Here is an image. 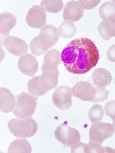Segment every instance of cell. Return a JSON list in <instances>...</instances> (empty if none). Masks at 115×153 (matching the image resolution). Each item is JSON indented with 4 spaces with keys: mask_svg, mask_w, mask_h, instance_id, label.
Masks as SVG:
<instances>
[{
    "mask_svg": "<svg viewBox=\"0 0 115 153\" xmlns=\"http://www.w3.org/2000/svg\"><path fill=\"white\" fill-rule=\"evenodd\" d=\"M61 57L66 70L74 74H82L96 66L99 55L93 42L83 38L68 44L62 51Z\"/></svg>",
    "mask_w": 115,
    "mask_h": 153,
    "instance_id": "cell-1",
    "label": "cell"
},
{
    "mask_svg": "<svg viewBox=\"0 0 115 153\" xmlns=\"http://www.w3.org/2000/svg\"><path fill=\"white\" fill-rule=\"evenodd\" d=\"M59 38L57 28L52 25H46L41 29L39 34L32 40L29 48L35 55H42L53 46Z\"/></svg>",
    "mask_w": 115,
    "mask_h": 153,
    "instance_id": "cell-2",
    "label": "cell"
},
{
    "mask_svg": "<svg viewBox=\"0 0 115 153\" xmlns=\"http://www.w3.org/2000/svg\"><path fill=\"white\" fill-rule=\"evenodd\" d=\"M7 125L10 132L18 138L31 137L36 133L38 129L36 122L32 118H14L8 122Z\"/></svg>",
    "mask_w": 115,
    "mask_h": 153,
    "instance_id": "cell-3",
    "label": "cell"
},
{
    "mask_svg": "<svg viewBox=\"0 0 115 153\" xmlns=\"http://www.w3.org/2000/svg\"><path fill=\"white\" fill-rule=\"evenodd\" d=\"M37 99V97L28 93L22 92L17 96L14 114L21 119L31 117L36 109Z\"/></svg>",
    "mask_w": 115,
    "mask_h": 153,
    "instance_id": "cell-4",
    "label": "cell"
},
{
    "mask_svg": "<svg viewBox=\"0 0 115 153\" xmlns=\"http://www.w3.org/2000/svg\"><path fill=\"white\" fill-rule=\"evenodd\" d=\"M115 130L110 123L101 121L93 123L89 130V141L102 144L103 142L112 137Z\"/></svg>",
    "mask_w": 115,
    "mask_h": 153,
    "instance_id": "cell-5",
    "label": "cell"
},
{
    "mask_svg": "<svg viewBox=\"0 0 115 153\" xmlns=\"http://www.w3.org/2000/svg\"><path fill=\"white\" fill-rule=\"evenodd\" d=\"M54 134L56 139L66 147L72 146L79 142L80 139L79 132L65 123L57 127Z\"/></svg>",
    "mask_w": 115,
    "mask_h": 153,
    "instance_id": "cell-6",
    "label": "cell"
},
{
    "mask_svg": "<svg viewBox=\"0 0 115 153\" xmlns=\"http://www.w3.org/2000/svg\"><path fill=\"white\" fill-rule=\"evenodd\" d=\"M72 88L66 85L57 88L53 94L52 99L54 104L61 110L69 109L72 104Z\"/></svg>",
    "mask_w": 115,
    "mask_h": 153,
    "instance_id": "cell-7",
    "label": "cell"
},
{
    "mask_svg": "<svg viewBox=\"0 0 115 153\" xmlns=\"http://www.w3.org/2000/svg\"><path fill=\"white\" fill-rule=\"evenodd\" d=\"M46 11L44 7L33 5L27 12L26 21L30 27L40 28L46 24Z\"/></svg>",
    "mask_w": 115,
    "mask_h": 153,
    "instance_id": "cell-8",
    "label": "cell"
},
{
    "mask_svg": "<svg viewBox=\"0 0 115 153\" xmlns=\"http://www.w3.org/2000/svg\"><path fill=\"white\" fill-rule=\"evenodd\" d=\"M73 96L85 101H91L95 98L96 89L93 85L86 81L79 82L72 88Z\"/></svg>",
    "mask_w": 115,
    "mask_h": 153,
    "instance_id": "cell-9",
    "label": "cell"
},
{
    "mask_svg": "<svg viewBox=\"0 0 115 153\" xmlns=\"http://www.w3.org/2000/svg\"><path fill=\"white\" fill-rule=\"evenodd\" d=\"M3 44L8 51L18 56L24 55L28 50V46L22 39L14 36H8L3 40Z\"/></svg>",
    "mask_w": 115,
    "mask_h": 153,
    "instance_id": "cell-10",
    "label": "cell"
},
{
    "mask_svg": "<svg viewBox=\"0 0 115 153\" xmlns=\"http://www.w3.org/2000/svg\"><path fill=\"white\" fill-rule=\"evenodd\" d=\"M18 66L23 74L29 76H33L38 70V63L36 58L29 53L19 58Z\"/></svg>",
    "mask_w": 115,
    "mask_h": 153,
    "instance_id": "cell-11",
    "label": "cell"
},
{
    "mask_svg": "<svg viewBox=\"0 0 115 153\" xmlns=\"http://www.w3.org/2000/svg\"><path fill=\"white\" fill-rule=\"evenodd\" d=\"M84 9L79 2H68L64 9L63 16L64 20L75 22L80 20L83 15Z\"/></svg>",
    "mask_w": 115,
    "mask_h": 153,
    "instance_id": "cell-12",
    "label": "cell"
},
{
    "mask_svg": "<svg viewBox=\"0 0 115 153\" xmlns=\"http://www.w3.org/2000/svg\"><path fill=\"white\" fill-rule=\"evenodd\" d=\"M16 98L10 91L4 87L0 89V108L1 111L8 113L15 106Z\"/></svg>",
    "mask_w": 115,
    "mask_h": 153,
    "instance_id": "cell-13",
    "label": "cell"
},
{
    "mask_svg": "<svg viewBox=\"0 0 115 153\" xmlns=\"http://www.w3.org/2000/svg\"><path fill=\"white\" fill-rule=\"evenodd\" d=\"M92 82L95 87H105L109 85L112 76L110 72L103 68H98L95 69L92 75Z\"/></svg>",
    "mask_w": 115,
    "mask_h": 153,
    "instance_id": "cell-14",
    "label": "cell"
},
{
    "mask_svg": "<svg viewBox=\"0 0 115 153\" xmlns=\"http://www.w3.org/2000/svg\"><path fill=\"white\" fill-rule=\"evenodd\" d=\"M17 20L12 13L4 12L0 15V33L2 35L9 36L11 30L16 25Z\"/></svg>",
    "mask_w": 115,
    "mask_h": 153,
    "instance_id": "cell-15",
    "label": "cell"
},
{
    "mask_svg": "<svg viewBox=\"0 0 115 153\" xmlns=\"http://www.w3.org/2000/svg\"><path fill=\"white\" fill-rule=\"evenodd\" d=\"M31 146L28 141L24 139H16L10 144L8 148V153H31Z\"/></svg>",
    "mask_w": 115,
    "mask_h": 153,
    "instance_id": "cell-16",
    "label": "cell"
},
{
    "mask_svg": "<svg viewBox=\"0 0 115 153\" xmlns=\"http://www.w3.org/2000/svg\"><path fill=\"white\" fill-rule=\"evenodd\" d=\"M99 12L102 20L110 21L115 17V4L110 1L105 2L99 8Z\"/></svg>",
    "mask_w": 115,
    "mask_h": 153,
    "instance_id": "cell-17",
    "label": "cell"
},
{
    "mask_svg": "<svg viewBox=\"0 0 115 153\" xmlns=\"http://www.w3.org/2000/svg\"><path fill=\"white\" fill-rule=\"evenodd\" d=\"M76 29L74 24L72 21H65L62 22L58 29L59 35L66 38H70L75 35Z\"/></svg>",
    "mask_w": 115,
    "mask_h": 153,
    "instance_id": "cell-18",
    "label": "cell"
},
{
    "mask_svg": "<svg viewBox=\"0 0 115 153\" xmlns=\"http://www.w3.org/2000/svg\"><path fill=\"white\" fill-rule=\"evenodd\" d=\"M40 5L45 7L48 12L56 13L61 11L64 4L62 0H42Z\"/></svg>",
    "mask_w": 115,
    "mask_h": 153,
    "instance_id": "cell-19",
    "label": "cell"
},
{
    "mask_svg": "<svg viewBox=\"0 0 115 153\" xmlns=\"http://www.w3.org/2000/svg\"><path fill=\"white\" fill-rule=\"evenodd\" d=\"M104 110L100 105L96 104L93 105L88 111L89 118L93 123L101 121L104 115Z\"/></svg>",
    "mask_w": 115,
    "mask_h": 153,
    "instance_id": "cell-20",
    "label": "cell"
},
{
    "mask_svg": "<svg viewBox=\"0 0 115 153\" xmlns=\"http://www.w3.org/2000/svg\"><path fill=\"white\" fill-rule=\"evenodd\" d=\"M97 28L100 36L104 40H108L113 36L109 21H103L101 22Z\"/></svg>",
    "mask_w": 115,
    "mask_h": 153,
    "instance_id": "cell-21",
    "label": "cell"
},
{
    "mask_svg": "<svg viewBox=\"0 0 115 153\" xmlns=\"http://www.w3.org/2000/svg\"><path fill=\"white\" fill-rule=\"evenodd\" d=\"M95 88L96 91V96L94 99L92 101V102L96 103H98L99 101L102 102L108 99L110 93L109 91L107 90L105 87H95Z\"/></svg>",
    "mask_w": 115,
    "mask_h": 153,
    "instance_id": "cell-22",
    "label": "cell"
},
{
    "mask_svg": "<svg viewBox=\"0 0 115 153\" xmlns=\"http://www.w3.org/2000/svg\"><path fill=\"white\" fill-rule=\"evenodd\" d=\"M106 115L112 119L115 116V100L108 102L104 106Z\"/></svg>",
    "mask_w": 115,
    "mask_h": 153,
    "instance_id": "cell-23",
    "label": "cell"
},
{
    "mask_svg": "<svg viewBox=\"0 0 115 153\" xmlns=\"http://www.w3.org/2000/svg\"><path fill=\"white\" fill-rule=\"evenodd\" d=\"M84 9H91L95 7L101 1V0H79Z\"/></svg>",
    "mask_w": 115,
    "mask_h": 153,
    "instance_id": "cell-24",
    "label": "cell"
},
{
    "mask_svg": "<svg viewBox=\"0 0 115 153\" xmlns=\"http://www.w3.org/2000/svg\"><path fill=\"white\" fill-rule=\"evenodd\" d=\"M87 144L80 142L72 146L71 148V153H85Z\"/></svg>",
    "mask_w": 115,
    "mask_h": 153,
    "instance_id": "cell-25",
    "label": "cell"
},
{
    "mask_svg": "<svg viewBox=\"0 0 115 153\" xmlns=\"http://www.w3.org/2000/svg\"><path fill=\"white\" fill-rule=\"evenodd\" d=\"M106 55L109 60L115 62V44L109 47L107 50Z\"/></svg>",
    "mask_w": 115,
    "mask_h": 153,
    "instance_id": "cell-26",
    "label": "cell"
},
{
    "mask_svg": "<svg viewBox=\"0 0 115 153\" xmlns=\"http://www.w3.org/2000/svg\"><path fill=\"white\" fill-rule=\"evenodd\" d=\"M109 22L113 36H115V17Z\"/></svg>",
    "mask_w": 115,
    "mask_h": 153,
    "instance_id": "cell-27",
    "label": "cell"
},
{
    "mask_svg": "<svg viewBox=\"0 0 115 153\" xmlns=\"http://www.w3.org/2000/svg\"><path fill=\"white\" fill-rule=\"evenodd\" d=\"M112 119V125L115 130V116Z\"/></svg>",
    "mask_w": 115,
    "mask_h": 153,
    "instance_id": "cell-28",
    "label": "cell"
}]
</instances>
